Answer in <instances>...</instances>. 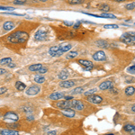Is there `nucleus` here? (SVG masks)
<instances>
[{
  "mask_svg": "<svg viewBox=\"0 0 135 135\" xmlns=\"http://www.w3.org/2000/svg\"><path fill=\"white\" fill-rule=\"evenodd\" d=\"M135 93V87H128L125 88V94L127 95H132Z\"/></svg>",
  "mask_w": 135,
  "mask_h": 135,
  "instance_id": "obj_23",
  "label": "nucleus"
},
{
  "mask_svg": "<svg viewBox=\"0 0 135 135\" xmlns=\"http://www.w3.org/2000/svg\"><path fill=\"white\" fill-rule=\"evenodd\" d=\"M132 111L133 113H135V105H132Z\"/></svg>",
  "mask_w": 135,
  "mask_h": 135,
  "instance_id": "obj_48",
  "label": "nucleus"
},
{
  "mask_svg": "<svg viewBox=\"0 0 135 135\" xmlns=\"http://www.w3.org/2000/svg\"><path fill=\"white\" fill-rule=\"evenodd\" d=\"M105 135H114V134H113V133H109V134H105Z\"/></svg>",
  "mask_w": 135,
  "mask_h": 135,
  "instance_id": "obj_51",
  "label": "nucleus"
},
{
  "mask_svg": "<svg viewBox=\"0 0 135 135\" xmlns=\"http://www.w3.org/2000/svg\"><path fill=\"white\" fill-rule=\"evenodd\" d=\"M124 131L127 132H129L130 134H135V125L132 124H126L124 127Z\"/></svg>",
  "mask_w": 135,
  "mask_h": 135,
  "instance_id": "obj_16",
  "label": "nucleus"
},
{
  "mask_svg": "<svg viewBox=\"0 0 135 135\" xmlns=\"http://www.w3.org/2000/svg\"><path fill=\"white\" fill-rule=\"evenodd\" d=\"M27 120H28V121H29V120H34V117H33V116H30V117H29V116H28V117H27Z\"/></svg>",
  "mask_w": 135,
  "mask_h": 135,
  "instance_id": "obj_47",
  "label": "nucleus"
},
{
  "mask_svg": "<svg viewBox=\"0 0 135 135\" xmlns=\"http://www.w3.org/2000/svg\"><path fill=\"white\" fill-rule=\"evenodd\" d=\"M100 10L104 11V12H108L109 10H110V7H109L108 5L104 4V5H102L100 7Z\"/></svg>",
  "mask_w": 135,
  "mask_h": 135,
  "instance_id": "obj_32",
  "label": "nucleus"
},
{
  "mask_svg": "<svg viewBox=\"0 0 135 135\" xmlns=\"http://www.w3.org/2000/svg\"><path fill=\"white\" fill-rule=\"evenodd\" d=\"M79 26H80V22H78V23H75V25H74V28L77 29V28H79Z\"/></svg>",
  "mask_w": 135,
  "mask_h": 135,
  "instance_id": "obj_46",
  "label": "nucleus"
},
{
  "mask_svg": "<svg viewBox=\"0 0 135 135\" xmlns=\"http://www.w3.org/2000/svg\"><path fill=\"white\" fill-rule=\"evenodd\" d=\"M1 135H19V132L15 130H10V129H5V130L0 131Z\"/></svg>",
  "mask_w": 135,
  "mask_h": 135,
  "instance_id": "obj_14",
  "label": "nucleus"
},
{
  "mask_svg": "<svg viewBox=\"0 0 135 135\" xmlns=\"http://www.w3.org/2000/svg\"><path fill=\"white\" fill-rule=\"evenodd\" d=\"M79 62L81 65L85 66L86 68H93V63L89 60H79Z\"/></svg>",
  "mask_w": 135,
  "mask_h": 135,
  "instance_id": "obj_18",
  "label": "nucleus"
},
{
  "mask_svg": "<svg viewBox=\"0 0 135 135\" xmlns=\"http://www.w3.org/2000/svg\"><path fill=\"white\" fill-rule=\"evenodd\" d=\"M87 100L88 102L92 104H95V105H97V104H100L102 101H103V98L100 97V95H91L88 97V98H87Z\"/></svg>",
  "mask_w": 135,
  "mask_h": 135,
  "instance_id": "obj_10",
  "label": "nucleus"
},
{
  "mask_svg": "<svg viewBox=\"0 0 135 135\" xmlns=\"http://www.w3.org/2000/svg\"><path fill=\"white\" fill-rule=\"evenodd\" d=\"M7 67L10 68H15V63H13V61H12L11 63H9L8 65H7Z\"/></svg>",
  "mask_w": 135,
  "mask_h": 135,
  "instance_id": "obj_44",
  "label": "nucleus"
},
{
  "mask_svg": "<svg viewBox=\"0 0 135 135\" xmlns=\"http://www.w3.org/2000/svg\"><path fill=\"white\" fill-rule=\"evenodd\" d=\"M13 3L15 5H23L26 3V0H14Z\"/></svg>",
  "mask_w": 135,
  "mask_h": 135,
  "instance_id": "obj_35",
  "label": "nucleus"
},
{
  "mask_svg": "<svg viewBox=\"0 0 135 135\" xmlns=\"http://www.w3.org/2000/svg\"><path fill=\"white\" fill-rule=\"evenodd\" d=\"M97 46L100 47V48H108V47H109V43L106 42V41H105V40L97 41Z\"/></svg>",
  "mask_w": 135,
  "mask_h": 135,
  "instance_id": "obj_20",
  "label": "nucleus"
},
{
  "mask_svg": "<svg viewBox=\"0 0 135 135\" xmlns=\"http://www.w3.org/2000/svg\"><path fill=\"white\" fill-rule=\"evenodd\" d=\"M15 27V23H14L12 21H7V22H5L3 24V28L5 31H11L14 29Z\"/></svg>",
  "mask_w": 135,
  "mask_h": 135,
  "instance_id": "obj_15",
  "label": "nucleus"
},
{
  "mask_svg": "<svg viewBox=\"0 0 135 135\" xmlns=\"http://www.w3.org/2000/svg\"><path fill=\"white\" fill-rule=\"evenodd\" d=\"M48 38V33L44 29H40L34 34V39L38 42H43Z\"/></svg>",
  "mask_w": 135,
  "mask_h": 135,
  "instance_id": "obj_3",
  "label": "nucleus"
},
{
  "mask_svg": "<svg viewBox=\"0 0 135 135\" xmlns=\"http://www.w3.org/2000/svg\"><path fill=\"white\" fill-rule=\"evenodd\" d=\"M39 1H41V2H46L47 0H39Z\"/></svg>",
  "mask_w": 135,
  "mask_h": 135,
  "instance_id": "obj_50",
  "label": "nucleus"
},
{
  "mask_svg": "<svg viewBox=\"0 0 135 135\" xmlns=\"http://www.w3.org/2000/svg\"><path fill=\"white\" fill-rule=\"evenodd\" d=\"M56 106L60 109H67V108H71L72 109V100L69 101H61V102H58L56 105Z\"/></svg>",
  "mask_w": 135,
  "mask_h": 135,
  "instance_id": "obj_5",
  "label": "nucleus"
},
{
  "mask_svg": "<svg viewBox=\"0 0 135 135\" xmlns=\"http://www.w3.org/2000/svg\"><path fill=\"white\" fill-rule=\"evenodd\" d=\"M0 10H15L14 7H0Z\"/></svg>",
  "mask_w": 135,
  "mask_h": 135,
  "instance_id": "obj_37",
  "label": "nucleus"
},
{
  "mask_svg": "<svg viewBox=\"0 0 135 135\" xmlns=\"http://www.w3.org/2000/svg\"><path fill=\"white\" fill-rule=\"evenodd\" d=\"M84 0H68V3L71 5H77V4H81L83 3Z\"/></svg>",
  "mask_w": 135,
  "mask_h": 135,
  "instance_id": "obj_33",
  "label": "nucleus"
},
{
  "mask_svg": "<svg viewBox=\"0 0 135 135\" xmlns=\"http://www.w3.org/2000/svg\"><path fill=\"white\" fill-rule=\"evenodd\" d=\"M134 122H135V120H134Z\"/></svg>",
  "mask_w": 135,
  "mask_h": 135,
  "instance_id": "obj_52",
  "label": "nucleus"
},
{
  "mask_svg": "<svg viewBox=\"0 0 135 135\" xmlns=\"http://www.w3.org/2000/svg\"><path fill=\"white\" fill-rule=\"evenodd\" d=\"M121 40L128 45H135V32L124 33L121 36Z\"/></svg>",
  "mask_w": 135,
  "mask_h": 135,
  "instance_id": "obj_2",
  "label": "nucleus"
},
{
  "mask_svg": "<svg viewBox=\"0 0 135 135\" xmlns=\"http://www.w3.org/2000/svg\"><path fill=\"white\" fill-rule=\"evenodd\" d=\"M34 81L38 84H42L43 82H45V79L42 75H36L34 77Z\"/></svg>",
  "mask_w": 135,
  "mask_h": 135,
  "instance_id": "obj_22",
  "label": "nucleus"
},
{
  "mask_svg": "<svg viewBox=\"0 0 135 135\" xmlns=\"http://www.w3.org/2000/svg\"><path fill=\"white\" fill-rule=\"evenodd\" d=\"M111 87H113V82L110 81V80H107V81H105L103 83H101L99 85V88L101 90H106V89H110Z\"/></svg>",
  "mask_w": 135,
  "mask_h": 135,
  "instance_id": "obj_12",
  "label": "nucleus"
},
{
  "mask_svg": "<svg viewBox=\"0 0 135 135\" xmlns=\"http://www.w3.org/2000/svg\"><path fill=\"white\" fill-rule=\"evenodd\" d=\"M64 23H65V24H67V25H68V26H72V25L74 24L73 23H71V22H67V21H65V22H64Z\"/></svg>",
  "mask_w": 135,
  "mask_h": 135,
  "instance_id": "obj_45",
  "label": "nucleus"
},
{
  "mask_svg": "<svg viewBox=\"0 0 135 135\" xmlns=\"http://www.w3.org/2000/svg\"><path fill=\"white\" fill-rule=\"evenodd\" d=\"M83 91H84V87H77V88H75L73 90V91H71V94H72V95H78V94L83 93Z\"/></svg>",
  "mask_w": 135,
  "mask_h": 135,
  "instance_id": "obj_28",
  "label": "nucleus"
},
{
  "mask_svg": "<svg viewBox=\"0 0 135 135\" xmlns=\"http://www.w3.org/2000/svg\"><path fill=\"white\" fill-rule=\"evenodd\" d=\"M100 17H103V18H110V19H115L116 16L113 14H109V13H103L100 15Z\"/></svg>",
  "mask_w": 135,
  "mask_h": 135,
  "instance_id": "obj_25",
  "label": "nucleus"
},
{
  "mask_svg": "<svg viewBox=\"0 0 135 135\" xmlns=\"http://www.w3.org/2000/svg\"><path fill=\"white\" fill-rule=\"evenodd\" d=\"M29 38V35L27 33L23 32V31H17V32L14 33L7 36V42H11V43H23L25 42Z\"/></svg>",
  "mask_w": 135,
  "mask_h": 135,
  "instance_id": "obj_1",
  "label": "nucleus"
},
{
  "mask_svg": "<svg viewBox=\"0 0 135 135\" xmlns=\"http://www.w3.org/2000/svg\"><path fill=\"white\" fill-rule=\"evenodd\" d=\"M58 78L61 80H67V79L68 78V73L66 70H62V71H60V73H59Z\"/></svg>",
  "mask_w": 135,
  "mask_h": 135,
  "instance_id": "obj_19",
  "label": "nucleus"
},
{
  "mask_svg": "<svg viewBox=\"0 0 135 135\" xmlns=\"http://www.w3.org/2000/svg\"><path fill=\"white\" fill-rule=\"evenodd\" d=\"M132 81H134V79L132 77H126L125 78V82H126V83H133V82Z\"/></svg>",
  "mask_w": 135,
  "mask_h": 135,
  "instance_id": "obj_36",
  "label": "nucleus"
},
{
  "mask_svg": "<svg viewBox=\"0 0 135 135\" xmlns=\"http://www.w3.org/2000/svg\"><path fill=\"white\" fill-rule=\"evenodd\" d=\"M93 59L97 61H104V60H106V55L103 50H98L95 53H94Z\"/></svg>",
  "mask_w": 135,
  "mask_h": 135,
  "instance_id": "obj_6",
  "label": "nucleus"
},
{
  "mask_svg": "<svg viewBox=\"0 0 135 135\" xmlns=\"http://www.w3.org/2000/svg\"><path fill=\"white\" fill-rule=\"evenodd\" d=\"M19 119V116L17 113H15V112H7L4 115V120L5 121H7V122H16L18 121Z\"/></svg>",
  "mask_w": 135,
  "mask_h": 135,
  "instance_id": "obj_4",
  "label": "nucleus"
},
{
  "mask_svg": "<svg viewBox=\"0 0 135 135\" xmlns=\"http://www.w3.org/2000/svg\"><path fill=\"white\" fill-rule=\"evenodd\" d=\"M125 8L127 9V10H133L135 9V2H132V3H130L128 4V5H125Z\"/></svg>",
  "mask_w": 135,
  "mask_h": 135,
  "instance_id": "obj_29",
  "label": "nucleus"
},
{
  "mask_svg": "<svg viewBox=\"0 0 135 135\" xmlns=\"http://www.w3.org/2000/svg\"><path fill=\"white\" fill-rule=\"evenodd\" d=\"M134 24H135V23H134Z\"/></svg>",
  "mask_w": 135,
  "mask_h": 135,
  "instance_id": "obj_53",
  "label": "nucleus"
},
{
  "mask_svg": "<svg viewBox=\"0 0 135 135\" xmlns=\"http://www.w3.org/2000/svg\"><path fill=\"white\" fill-rule=\"evenodd\" d=\"M75 84L76 82L73 80H62L60 83V87H63V88H70V87H74Z\"/></svg>",
  "mask_w": 135,
  "mask_h": 135,
  "instance_id": "obj_8",
  "label": "nucleus"
},
{
  "mask_svg": "<svg viewBox=\"0 0 135 135\" xmlns=\"http://www.w3.org/2000/svg\"><path fill=\"white\" fill-rule=\"evenodd\" d=\"M61 113H62V114L65 115L66 117H68V118H72V117L75 116V111L71 108L62 109Z\"/></svg>",
  "mask_w": 135,
  "mask_h": 135,
  "instance_id": "obj_11",
  "label": "nucleus"
},
{
  "mask_svg": "<svg viewBox=\"0 0 135 135\" xmlns=\"http://www.w3.org/2000/svg\"><path fill=\"white\" fill-rule=\"evenodd\" d=\"M15 87H16V89L20 90V91H23V90L26 88V86H25V84L22 83L21 81H17L16 83H15Z\"/></svg>",
  "mask_w": 135,
  "mask_h": 135,
  "instance_id": "obj_21",
  "label": "nucleus"
},
{
  "mask_svg": "<svg viewBox=\"0 0 135 135\" xmlns=\"http://www.w3.org/2000/svg\"><path fill=\"white\" fill-rule=\"evenodd\" d=\"M104 28L105 29H117L118 28V25L117 24H105L104 25Z\"/></svg>",
  "mask_w": 135,
  "mask_h": 135,
  "instance_id": "obj_30",
  "label": "nucleus"
},
{
  "mask_svg": "<svg viewBox=\"0 0 135 135\" xmlns=\"http://www.w3.org/2000/svg\"><path fill=\"white\" fill-rule=\"evenodd\" d=\"M48 135H57V132L56 131H50V132H48Z\"/></svg>",
  "mask_w": 135,
  "mask_h": 135,
  "instance_id": "obj_43",
  "label": "nucleus"
},
{
  "mask_svg": "<svg viewBox=\"0 0 135 135\" xmlns=\"http://www.w3.org/2000/svg\"><path fill=\"white\" fill-rule=\"evenodd\" d=\"M64 95L62 93H60V92H54V93L50 94V99H52V100H60V99L63 98Z\"/></svg>",
  "mask_w": 135,
  "mask_h": 135,
  "instance_id": "obj_13",
  "label": "nucleus"
},
{
  "mask_svg": "<svg viewBox=\"0 0 135 135\" xmlns=\"http://www.w3.org/2000/svg\"><path fill=\"white\" fill-rule=\"evenodd\" d=\"M7 91V88L5 87H0V95H3V94H5Z\"/></svg>",
  "mask_w": 135,
  "mask_h": 135,
  "instance_id": "obj_40",
  "label": "nucleus"
},
{
  "mask_svg": "<svg viewBox=\"0 0 135 135\" xmlns=\"http://www.w3.org/2000/svg\"><path fill=\"white\" fill-rule=\"evenodd\" d=\"M48 71V69H47V68H44V67H42V68H40V70H39V73L40 74H44V73H46V72Z\"/></svg>",
  "mask_w": 135,
  "mask_h": 135,
  "instance_id": "obj_39",
  "label": "nucleus"
},
{
  "mask_svg": "<svg viewBox=\"0 0 135 135\" xmlns=\"http://www.w3.org/2000/svg\"><path fill=\"white\" fill-rule=\"evenodd\" d=\"M127 71H128L130 74H132V75H135V65H133V66H131L130 68H127Z\"/></svg>",
  "mask_w": 135,
  "mask_h": 135,
  "instance_id": "obj_34",
  "label": "nucleus"
},
{
  "mask_svg": "<svg viewBox=\"0 0 135 135\" xmlns=\"http://www.w3.org/2000/svg\"><path fill=\"white\" fill-rule=\"evenodd\" d=\"M78 52H70L69 53L67 54V56H66V59L67 60H72V59L76 58V57L78 56Z\"/></svg>",
  "mask_w": 135,
  "mask_h": 135,
  "instance_id": "obj_26",
  "label": "nucleus"
},
{
  "mask_svg": "<svg viewBox=\"0 0 135 135\" xmlns=\"http://www.w3.org/2000/svg\"><path fill=\"white\" fill-rule=\"evenodd\" d=\"M97 91V88L90 89V90H88V91H86L85 92V95H87V97H89V95H94V94H95Z\"/></svg>",
  "mask_w": 135,
  "mask_h": 135,
  "instance_id": "obj_31",
  "label": "nucleus"
},
{
  "mask_svg": "<svg viewBox=\"0 0 135 135\" xmlns=\"http://www.w3.org/2000/svg\"><path fill=\"white\" fill-rule=\"evenodd\" d=\"M5 15H17V16H24L23 14H17V13H4Z\"/></svg>",
  "mask_w": 135,
  "mask_h": 135,
  "instance_id": "obj_38",
  "label": "nucleus"
},
{
  "mask_svg": "<svg viewBox=\"0 0 135 135\" xmlns=\"http://www.w3.org/2000/svg\"><path fill=\"white\" fill-rule=\"evenodd\" d=\"M63 98L67 101H69V100H73V97H70V95H66V97H63Z\"/></svg>",
  "mask_w": 135,
  "mask_h": 135,
  "instance_id": "obj_41",
  "label": "nucleus"
},
{
  "mask_svg": "<svg viewBox=\"0 0 135 135\" xmlns=\"http://www.w3.org/2000/svg\"><path fill=\"white\" fill-rule=\"evenodd\" d=\"M72 109L73 110L81 111L84 109V104L79 100H72Z\"/></svg>",
  "mask_w": 135,
  "mask_h": 135,
  "instance_id": "obj_9",
  "label": "nucleus"
},
{
  "mask_svg": "<svg viewBox=\"0 0 135 135\" xmlns=\"http://www.w3.org/2000/svg\"><path fill=\"white\" fill-rule=\"evenodd\" d=\"M7 73V69H4V68H0V75H4V74Z\"/></svg>",
  "mask_w": 135,
  "mask_h": 135,
  "instance_id": "obj_42",
  "label": "nucleus"
},
{
  "mask_svg": "<svg viewBox=\"0 0 135 135\" xmlns=\"http://www.w3.org/2000/svg\"><path fill=\"white\" fill-rule=\"evenodd\" d=\"M41 68H42V64H34V65H31L29 67V70L32 72H36V71L38 72Z\"/></svg>",
  "mask_w": 135,
  "mask_h": 135,
  "instance_id": "obj_17",
  "label": "nucleus"
},
{
  "mask_svg": "<svg viewBox=\"0 0 135 135\" xmlns=\"http://www.w3.org/2000/svg\"><path fill=\"white\" fill-rule=\"evenodd\" d=\"M115 1H117V2H124V1H125V0H115Z\"/></svg>",
  "mask_w": 135,
  "mask_h": 135,
  "instance_id": "obj_49",
  "label": "nucleus"
},
{
  "mask_svg": "<svg viewBox=\"0 0 135 135\" xmlns=\"http://www.w3.org/2000/svg\"><path fill=\"white\" fill-rule=\"evenodd\" d=\"M57 50H58V46H53L49 50V54L52 57H55L56 55V52H57Z\"/></svg>",
  "mask_w": 135,
  "mask_h": 135,
  "instance_id": "obj_27",
  "label": "nucleus"
},
{
  "mask_svg": "<svg viewBox=\"0 0 135 135\" xmlns=\"http://www.w3.org/2000/svg\"><path fill=\"white\" fill-rule=\"evenodd\" d=\"M40 90H41V88H40V87H38V86H36V85L31 86V87L26 90V95H36L37 94L40 92Z\"/></svg>",
  "mask_w": 135,
  "mask_h": 135,
  "instance_id": "obj_7",
  "label": "nucleus"
},
{
  "mask_svg": "<svg viewBox=\"0 0 135 135\" xmlns=\"http://www.w3.org/2000/svg\"><path fill=\"white\" fill-rule=\"evenodd\" d=\"M13 61L11 58H4L2 60H0V65H8L9 63Z\"/></svg>",
  "mask_w": 135,
  "mask_h": 135,
  "instance_id": "obj_24",
  "label": "nucleus"
}]
</instances>
